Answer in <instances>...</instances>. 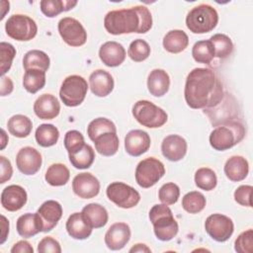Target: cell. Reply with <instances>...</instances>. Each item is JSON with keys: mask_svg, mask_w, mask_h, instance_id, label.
<instances>
[{"mask_svg": "<svg viewBox=\"0 0 253 253\" xmlns=\"http://www.w3.org/2000/svg\"><path fill=\"white\" fill-rule=\"evenodd\" d=\"M184 95L190 108L207 109L215 107L224 93L219 79L211 69L198 67L188 74Z\"/></svg>", "mask_w": 253, "mask_h": 253, "instance_id": "obj_1", "label": "cell"}, {"mask_svg": "<svg viewBox=\"0 0 253 253\" xmlns=\"http://www.w3.org/2000/svg\"><path fill=\"white\" fill-rule=\"evenodd\" d=\"M104 26L111 35L145 34L152 27V16L145 6H135L128 9L114 10L107 13Z\"/></svg>", "mask_w": 253, "mask_h": 253, "instance_id": "obj_2", "label": "cell"}, {"mask_svg": "<svg viewBox=\"0 0 253 253\" xmlns=\"http://www.w3.org/2000/svg\"><path fill=\"white\" fill-rule=\"evenodd\" d=\"M149 219L153 224L154 234L159 240L169 241L177 235L179 225L167 205H154L149 211Z\"/></svg>", "mask_w": 253, "mask_h": 253, "instance_id": "obj_3", "label": "cell"}, {"mask_svg": "<svg viewBox=\"0 0 253 253\" xmlns=\"http://www.w3.org/2000/svg\"><path fill=\"white\" fill-rule=\"evenodd\" d=\"M245 136V128L243 125L237 121H230L225 124L216 126L210 134V143L215 150H227Z\"/></svg>", "mask_w": 253, "mask_h": 253, "instance_id": "obj_4", "label": "cell"}, {"mask_svg": "<svg viewBox=\"0 0 253 253\" xmlns=\"http://www.w3.org/2000/svg\"><path fill=\"white\" fill-rule=\"evenodd\" d=\"M218 22L216 10L208 4L194 7L186 17V26L194 34H206L212 31Z\"/></svg>", "mask_w": 253, "mask_h": 253, "instance_id": "obj_5", "label": "cell"}, {"mask_svg": "<svg viewBox=\"0 0 253 253\" xmlns=\"http://www.w3.org/2000/svg\"><path fill=\"white\" fill-rule=\"evenodd\" d=\"M134 119L143 126L156 128L162 126L168 119L166 112L147 100H139L132 106Z\"/></svg>", "mask_w": 253, "mask_h": 253, "instance_id": "obj_6", "label": "cell"}, {"mask_svg": "<svg viewBox=\"0 0 253 253\" xmlns=\"http://www.w3.org/2000/svg\"><path fill=\"white\" fill-rule=\"evenodd\" d=\"M87 90V81L82 76L70 75L63 80L59 90V97L65 106L76 107L84 101Z\"/></svg>", "mask_w": 253, "mask_h": 253, "instance_id": "obj_7", "label": "cell"}, {"mask_svg": "<svg viewBox=\"0 0 253 253\" xmlns=\"http://www.w3.org/2000/svg\"><path fill=\"white\" fill-rule=\"evenodd\" d=\"M6 34L19 42H27L34 39L38 32L36 22L27 15H12L5 24Z\"/></svg>", "mask_w": 253, "mask_h": 253, "instance_id": "obj_8", "label": "cell"}, {"mask_svg": "<svg viewBox=\"0 0 253 253\" xmlns=\"http://www.w3.org/2000/svg\"><path fill=\"white\" fill-rule=\"evenodd\" d=\"M164 174V164L154 157H148L137 164L135 169V181L141 188H150L154 186Z\"/></svg>", "mask_w": 253, "mask_h": 253, "instance_id": "obj_9", "label": "cell"}, {"mask_svg": "<svg viewBox=\"0 0 253 253\" xmlns=\"http://www.w3.org/2000/svg\"><path fill=\"white\" fill-rule=\"evenodd\" d=\"M108 199L122 209L135 207L140 201L139 193L129 185L123 182H113L107 187Z\"/></svg>", "mask_w": 253, "mask_h": 253, "instance_id": "obj_10", "label": "cell"}, {"mask_svg": "<svg viewBox=\"0 0 253 253\" xmlns=\"http://www.w3.org/2000/svg\"><path fill=\"white\" fill-rule=\"evenodd\" d=\"M57 29L63 42L70 46H81L87 41V32L82 24L74 18H62L58 22Z\"/></svg>", "mask_w": 253, "mask_h": 253, "instance_id": "obj_11", "label": "cell"}, {"mask_svg": "<svg viewBox=\"0 0 253 253\" xmlns=\"http://www.w3.org/2000/svg\"><path fill=\"white\" fill-rule=\"evenodd\" d=\"M207 233L217 242H224L233 233L234 225L228 216L221 213H213L207 217L205 221Z\"/></svg>", "mask_w": 253, "mask_h": 253, "instance_id": "obj_12", "label": "cell"}, {"mask_svg": "<svg viewBox=\"0 0 253 253\" xmlns=\"http://www.w3.org/2000/svg\"><path fill=\"white\" fill-rule=\"evenodd\" d=\"M211 121L213 126H219L230 121H234L237 116L234 99L227 93H224L221 101L213 108H207L204 111Z\"/></svg>", "mask_w": 253, "mask_h": 253, "instance_id": "obj_13", "label": "cell"}, {"mask_svg": "<svg viewBox=\"0 0 253 253\" xmlns=\"http://www.w3.org/2000/svg\"><path fill=\"white\" fill-rule=\"evenodd\" d=\"M42 162L41 153L31 146L21 148L16 156V165L19 171L25 175L36 174L40 170Z\"/></svg>", "mask_w": 253, "mask_h": 253, "instance_id": "obj_14", "label": "cell"}, {"mask_svg": "<svg viewBox=\"0 0 253 253\" xmlns=\"http://www.w3.org/2000/svg\"><path fill=\"white\" fill-rule=\"evenodd\" d=\"M72 189L79 198L92 199L100 192V182L91 173L83 172L73 178Z\"/></svg>", "mask_w": 253, "mask_h": 253, "instance_id": "obj_15", "label": "cell"}, {"mask_svg": "<svg viewBox=\"0 0 253 253\" xmlns=\"http://www.w3.org/2000/svg\"><path fill=\"white\" fill-rule=\"evenodd\" d=\"M150 144L149 134L141 129H132L125 137V149L130 156H140L149 149Z\"/></svg>", "mask_w": 253, "mask_h": 253, "instance_id": "obj_16", "label": "cell"}, {"mask_svg": "<svg viewBox=\"0 0 253 253\" xmlns=\"http://www.w3.org/2000/svg\"><path fill=\"white\" fill-rule=\"evenodd\" d=\"M130 239V228L125 222L112 224L105 234V243L111 250H121Z\"/></svg>", "mask_w": 253, "mask_h": 253, "instance_id": "obj_17", "label": "cell"}, {"mask_svg": "<svg viewBox=\"0 0 253 253\" xmlns=\"http://www.w3.org/2000/svg\"><path fill=\"white\" fill-rule=\"evenodd\" d=\"M27 192L19 185H10L1 193V205L9 211L21 210L27 203Z\"/></svg>", "mask_w": 253, "mask_h": 253, "instance_id": "obj_18", "label": "cell"}, {"mask_svg": "<svg viewBox=\"0 0 253 253\" xmlns=\"http://www.w3.org/2000/svg\"><path fill=\"white\" fill-rule=\"evenodd\" d=\"M38 213L42 222V231L47 232L53 229L61 218L62 207L58 202L48 200L39 208Z\"/></svg>", "mask_w": 253, "mask_h": 253, "instance_id": "obj_19", "label": "cell"}, {"mask_svg": "<svg viewBox=\"0 0 253 253\" xmlns=\"http://www.w3.org/2000/svg\"><path fill=\"white\" fill-rule=\"evenodd\" d=\"M161 151L165 158L170 161H179L187 153V142L185 138L178 134L166 136L161 144Z\"/></svg>", "mask_w": 253, "mask_h": 253, "instance_id": "obj_20", "label": "cell"}, {"mask_svg": "<svg viewBox=\"0 0 253 253\" xmlns=\"http://www.w3.org/2000/svg\"><path fill=\"white\" fill-rule=\"evenodd\" d=\"M99 57L105 65L109 67H116L125 61L126 49L117 42H106L99 49Z\"/></svg>", "mask_w": 253, "mask_h": 253, "instance_id": "obj_21", "label": "cell"}, {"mask_svg": "<svg viewBox=\"0 0 253 253\" xmlns=\"http://www.w3.org/2000/svg\"><path fill=\"white\" fill-rule=\"evenodd\" d=\"M34 112L41 120H52L58 116L60 104L53 95L42 94L36 100Z\"/></svg>", "mask_w": 253, "mask_h": 253, "instance_id": "obj_22", "label": "cell"}, {"mask_svg": "<svg viewBox=\"0 0 253 253\" xmlns=\"http://www.w3.org/2000/svg\"><path fill=\"white\" fill-rule=\"evenodd\" d=\"M89 84L91 92L97 97H106L114 89L112 75L103 69H97L90 74Z\"/></svg>", "mask_w": 253, "mask_h": 253, "instance_id": "obj_23", "label": "cell"}, {"mask_svg": "<svg viewBox=\"0 0 253 253\" xmlns=\"http://www.w3.org/2000/svg\"><path fill=\"white\" fill-rule=\"evenodd\" d=\"M16 228L20 236L30 238L42 231V222L39 213H25L22 214L16 223Z\"/></svg>", "mask_w": 253, "mask_h": 253, "instance_id": "obj_24", "label": "cell"}, {"mask_svg": "<svg viewBox=\"0 0 253 253\" xmlns=\"http://www.w3.org/2000/svg\"><path fill=\"white\" fill-rule=\"evenodd\" d=\"M249 172L248 161L239 155L231 156L224 165V174L232 182L244 180Z\"/></svg>", "mask_w": 253, "mask_h": 253, "instance_id": "obj_25", "label": "cell"}, {"mask_svg": "<svg viewBox=\"0 0 253 253\" xmlns=\"http://www.w3.org/2000/svg\"><path fill=\"white\" fill-rule=\"evenodd\" d=\"M82 216L85 221L92 228H100L106 225L108 222V211L107 210L97 203H91L86 205L82 209Z\"/></svg>", "mask_w": 253, "mask_h": 253, "instance_id": "obj_26", "label": "cell"}, {"mask_svg": "<svg viewBox=\"0 0 253 253\" xmlns=\"http://www.w3.org/2000/svg\"><path fill=\"white\" fill-rule=\"evenodd\" d=\"M170 87V77L163 69H153L147 78V88L155 97L164 96Z\"/></svg>", "mask_w": 253, "mask_h": 253, "instance_id": "obj_27", "label": "cell"}, {"mask_svg": "<svg viewBox=\"0 0 253 253\" xmlns=\"http://www.w3.org/2000/svg\"><path fill=\"white\" fill-rule=\"evenodd\" d=\"M65 226L69 236L78 240L88 238L91 235L93 229L85 221L81 212H74L71 215H69Z\"/></svg>", "mask_w": 253, "mask_h": 253, "instance_id": "obj_28", "label": "cell"}, {"mask_svg": "<svg viewBox=\"0 0 253 253\" xmlns=\"http://www.w3.org/2000/svg\"><path fill=\"white\" fill-rule=\"evenodd\" d=\"M189 44V38L182 30L169 31L163 38L164 48L171 53L183 51Z\"/></svg>", "mask_w": 253, "mask_h": 253, "instance_id": "obj_29", "label": "cell"}, {"mask_svg": "<svg viewBox=\"0 0 253 253\" xmlns=\"http://www.w3.org/2000/svg\"><path fill=\"white\" fill-rule=\"evenodd\" d=\"M95 148L103 156L115 155L119 149L120 141L117 132H105L99 135L94 141Z\"/></svg>", "mask_w": 253, "mask_h": 253, "instance_id": "obj_30", "label": "cell"}, {"mask_svg": "<svg viewBox=\"0 0 253 253\" xmlns=\"http://www.w3.org/2000/svg\"><path fill=\"white\" fill-rule=\"evenodd\" d=\"M9 132L19 138L27 137L33 128L32 121L24 115H15L8 120L7 123Z\"/></svg>", "mask_w": 253, "mask_h": 253, "instance_id": "obj_31", "label": "cell"}, {"mask_svg": "<svg viewBox=\"0 0 253 253\" xmlns=\"http://www.w3.org/2000/svg\"><path fill=\"white\" fill-rule=\"evenodd\" d=\"M49 63L50 60L48 55L44 51L39 49H32L28 51L23 58V66L25 70L38 68L45 72L49 68Z\"/></svg>", "mask_w": 253, "mask_h": 253, "instance_id": "obj_32", "label": "cell"}, {"mask_svg": "<svg viewBox=\"0 0 253 253\" xmlns=\"http://www.w3.org/2000/svg\"><path fill=\"white\" fill-rule=\"evenodd\" d=\"M77 5V1L70 0H42L40 2L41 11L48 18H53L61 12L69 11Z\"/></svg>", "mask_w": 253, "mask_h": 253, "instance_id": "obj_33", "label": "cell"}, {"mask_svg": "<svg viewBox=\"0 0 253 253\" xmlns=\"http://www.w3.org/2000/svg\"><path fill=\"white\" fill-rule=\"evenodd\" d=\"M70 177V172L68 168L62 163L51 164L44 175L45 181L54 187L65 185Z\"/></svg>", "mask_w": 253, "mask_h": 253, "instance_id": "obj_34", "label": "cell"}, {"mask_svg": "<svg viewBox=\"0 0 253 253\" xmlns=\"http://www.w3.org/2000/svg\"><path fill=\"white\" fill-rule=\"evenodd\" d=\"M45 84V72L38 69L31 68L25 71L23 77V86L24 88L32 94L40 91Z\"/></svg>", "mask_w": 253, "mask_h": 253, "instance_id": "obj_35", "label": "cell"}, {"mask_svg": "<svg viewBox=\"0 0 253 253\" xmlns=\"http://www.w3.org/2000/svg\"><path fill=\"white\" fill-rule=\"evenodd\" d=\"M36 140L42 147L54 145L59 138V131L56 126L51 124H42L36 129Z\"/></svg>", "mask_w": 253, "mask_h": 253, "instance_id": "obj_36", "label": "cell"}, {"mask_svg": "<svg viewBox=\"0 0 253 253\" xmlns=\"http://www.w3.org/2000/svg\"><path fill=\"white\" fill-rule=\"evenodd\" d=\"M69 161L76 169H87L89 168L95 159V152L91 145L84 144V146L78 151L68 154Z\"/></svg>", "mask_w": 253, "mask_h": 253, "instance_id": "obj_37", "label": "cell"}, {"mask_svg": "<svg viewBox=\"0 0 253 253\" xmlns=\"http://www.w3.org/2000/svg\"><path fill=\"white\" fill-rule=\"evenodd\" d=\"M192 55L195 61L199 63L210 64L211 61L213 59L214 49L211 42L208 41H199L197 42L192 48Z\"/></svg>", "mask_w": 253, "mask_h": 253, "instance_id": "obj_38", "label": "cell"}, {"mask_svg": "<svg viewBox=\"0 0 253 253\" xmlns=\"http://www.w3.org/2000/svg\"><path fill=\"white\" fill-rule=\"evenodd\" d=\"M109 131L117 132V128L115 124L107 118H97L90 122L87 127V134L92 141H94L102 133Z\"/></svg>", "mask_w": 253, "mask_h": 253, "instance_id": "obj_39", "label": "cell"}, {"mask_svg": "<svg viewBox=\"0 0 253 253\" xmlns=\"http://www.w3.org/2000/svg\"><path fill=\"white\" fill-rule=\"evenodd\" d=\"M205 196L197 191L187 193L182 199V207L189 213H198L206 207Z\"/></svg>", "mask_w": 253, "mask_h": 253, "instance_id": "obj_40", "label": "cell"}, {"mask_svg": "<svg viewBox=\"0 0 253 253\" xmlns=\"http://www.w3.org/2000/svg\"><path fill=\"white\" fill-rule=\"evenodd\" d=\"M196 186L204 191H211L215 188L217 178L213 170L207 167L198 169L195 173Z\"/></svg>", "mask_w": 253, "mask_h": 253, "instance_id": "obj_41", "label": "cell"}, {"mask_svg": "<svg viewBox=\"0 0 253 253\" xmlns=\"http://www.w3.org/2000/svg\"><path fill=\"white\" fill-rule=\"evenodd\" d=\"M210 41L211 42L214 49V55L218 58H226L233 50V43L229 37L224 34H215Z\"/></svg>", "mask_w": 253, "mask_h": 253, "instance_id": "obj_42", "label": "cell"}, {"mask_svg": "<svg viewBox=\"0 0 253 253\" xmlns=\"http://www.w3.org/2000/svg\"><path fill=\"white\" fill-rule=\"evenodd\" d=\"M127 55L131 60L135 62L143 61L150 55V46L148 42L144 40H134L130 42L128 46Z\"/></svg>", "mask_w": 253, "mask_h": 253, "instance_id": "obj_43", "label": "cell"}, {"mask_svg": "<svg viewBox=\"0 0 253 253\" xmlns=\"http://www.w3.org/2000/svg\"><path fill=\"white\" fill-rule=\"evenodd\" d=\"M16 55V49L15 47L5 42H1L0 43V70L1 75L4 76V74L11 68L12 61Z\"/></svg>", "mask_w": 253, "mask_h": 253, "instance_id": "obj_44", "label": "cell"}, {"mask_svg": "<svg viewBox=\"0 0 253 253\" xmlns=\"http://www.w3.org/2000/svg\"><path fill=\"white\" fill-rule=\"evenodd\" d=\"M180 196V189L175 183H166L159 189L158 198L165 205H174Z\"/></svg>", "mask_w": 253, "mask_h": 253, "instance_id": "obj_45", "label": "cell"}, {"mask_svg": "<svg viewBox=\"0 0 253 253\" xmlns=\"http://www.w3.org/2000/svg\"><path fill=\"white\" fill-rule=\"evenodd\" d=\"M85 144L82 133L78 130H68L64 136V147L68 154L74 153L81 149Z\"/></svg>", "mask_w": 253, "mask_h": 253, "instance_id": "obj_46", "label": "cell"}, {"mask_svg": "<svg viewBox=\"0 0 253 253\" xmlns=\"http://www.w3.org/2000/svg\"><path fill=\"white\" fill-rule=\"evenodd\" d=\"M234 249L238 253L253 252V230L247 229L240 233L234 242Z\"/></svg>", "mask_w": 253, "mask_h": 253, "instance_id": "obj_47", "label": "cell"}, {"mask_svg": "<svg viewBox=\"0 0 253 253\" xmlns=\"http://www.w3.org/2000/svg\"><path fill=\"white\" fill-rule=\"evenodd\" d=\"M252 186L250 185H242L239 186L234 192V200L237 204L244 207H252L251 203V194H252Z\"/></svg>", "mask_w": 253, "mask_h": 253, "instance_id": "obj_48", "label": "cell"}, {"mask_svg": "<svg viewBox=\"0 0 253 253\" xmlns=\"http://www.w3.org/2000/svg\"><path fill=\"white\" fill-rule=\"evenodd\" d=\"M38 251L40 253H60L61 247L57 240L50 236H46L39 242Z\"/></svg>", "mask_w": 253, "mask_h": 253, "instance_id": "obj_49", "label": "cell"}, {"mask_svg": "<svg viewBox=\"0 0 253 253\" xmlns=\"http://www.w3.org/2000/svg\"><path fill=\"white\" fill-rule=\"evenodd\" d=\"M0 165H1L0 183L4 184L5 182L11 179L13 174V168H12L11 162L4 156H0Z\"/></svg>", "mask_w": 253, "mask_h": 253, "instance_id": "obj_50", "label": "cell"}, {"mask_svg": "<svg viewBox=\"0 0 253 253\" xmlns=\"http://www.w3.org/2000/svg\"><path fill=\"white\" fill-rule=\"evenodd\" d=\"M33 252H34L33 246L28 241H25V240L18 241L11 248V253H33Z\"/></svg>", "mask_w": 253, "mask_h": 253, "instance_id": "obj_51", "label": "cell"}, {"mask_svg": "<svg viewBox=\"0 0 253 253\" xmlns=\"http://www.w3.org/2000/svg\"><path fill=\"white\" fill-rule=\"evenodd\" d=\"M13 82L9 77L2 76L1 78V89L0 94L1 96H7L13 91Z\"/></svg>", "mask_w": 253, "mask_h": 253, "instance_id": "obj_52", "label": "cell"}, {"mask_svg": "<svg viewBox=\"0 0 253 253\" xmlns=\"http://www.w3.org/2000/svg\"><path fill=\"white\" fill-rule=\"evenodd\" d=\"M1 227H2V231H1L0 244H3L6 241L9 233V220L4 215H1Z\"/></svg>", "mask_w": 253, "mask_h": 253, "instance_id": "obj_53", "label": "cell"}, {"mask_svg": "<svg viewBox=\"0 0 253 253\" xmlns=\"http://www.w3.org/2000/svg\"><path fill=\"white\" fill-rule=\"evenodd\" d=\"M129 252H151V250L145 244L137 243V244H135L133 247H131L129 249Z\"/></svg>", "mask_w": 253, "mask_h": 253, "instance_id": "obj_54", "label": "cell"}, {"mask_svg": "<svg viewBox=\"0 0 253 253\" xmlns=\"http://www.w3.org/2000/svg\"><path fill=\"white\" fill-rule=\"evenodd\" d=\"M7 142H8V137H7V135H6L5 130L2 128V129H1V149H4V148H5Z\"/></svg>", "mask_w": 253, "mask_h": 253, "instance_id": "obj_55", "label": "cell"}]
</instances>
